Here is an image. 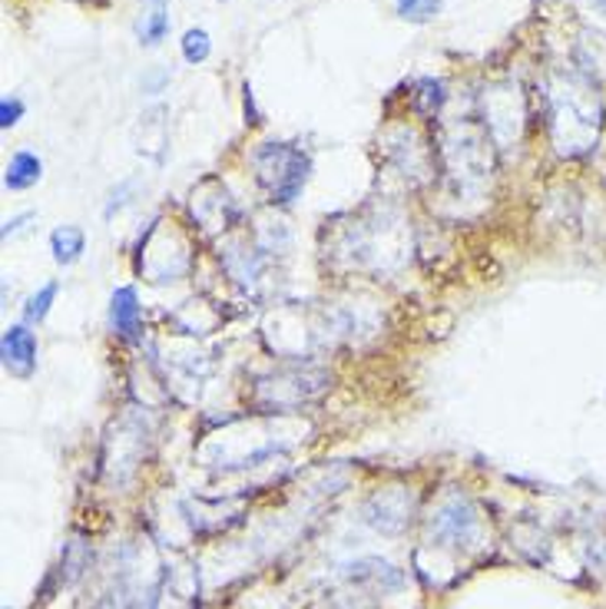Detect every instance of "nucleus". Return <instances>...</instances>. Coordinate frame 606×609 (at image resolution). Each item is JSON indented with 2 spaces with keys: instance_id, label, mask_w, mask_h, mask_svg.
I'll list each match as a JSON object with an SVG mask.
<instances>
[{
  "instance_id": "obj_4",
  "label": "nucleus",
  "mask_w": 606,
  "mask_h": 609,
  "mask_svg": "<svg viewBox=\"0 0 606 609\" xmlns=\"http://www.w3.org/2000/svg\"><path fill=\"white\" fill-rule=\"evenodd\" d=\"M50 249L60 265H74V262H80V255L87 249V232L80 226H60L50 236Z\"/></svg>"
},
{
  "instance_id": "obj_7",
  "label": "nucleus",
  "mask_w": 606,
  "mask_h": 609,
  "mask_svg": "<svg viewBox=\"0 0 606 609\" xmlns=\"http://www.w3.org/2000/svg\"><path fill=\"white\" fill-rule=\"evenodd\" d=\"M210 53H213V40L202 27H192L182 34V60L186 63H202V60H210Z\"/></svg>"
},
{
  "instance_id": "obj_3",
  "label": "nucleus",
  "mask_w": 606,
  "mask_h": 609,
  "mask_svg": "<svg viewBox=\"0 0 606 609\" xmlns=\"http://www.w3.org/2000/svg\"><path fill=\"white\" fill-rule=\"evenodd\" d=\"M40 176H43V163H40L34 153L21 150V153H14V160L8 163L4 186H8L11 192H24V189L37 186V182H40Z\"/></svg>"
},
{
  "instance_id": "obj_6",
  "label": "nucleus",
  "mask_w": 606,
  "mask_h": 609,
  "mask_svg": "<svg viewBox=\"0 0 606 609\" xmlns=\"http://www.w3.org/2000/svg\"><path fill=\"white\" fill-rule=\"evenodd\" d=\"M56 292H60V282H47L43 289H37V292L27 299V305H24V321H27V325L43 321V318L50 315V305L56 302Z\"/></svg>"
},
{
  "instance_id": "obj_8",
  "label": "nucleus",
  "mask_w": 606,
  "mask_h": 609,
  "mask_svg": "<svg viewBox=\"0 0 606 609\" xmlns=\"http://www.w3.org/2000/svg\"><path fill=\"white\" fill-rule=\"evenodd\" d=\"M394 11L404 17V21H431L438 11H441V0H394Z\"/></svg>"
},
{
  "instance_id": "obj_5",
  "label": "nucleus",
  "mask_w": 606,
  "mask_h": 609,
  "mask_svg": "<svg viewBox=\"0 0 606 609\" xmlns=\"http://www.w3.org/2000/svg\"><path fill=\"white\" fill-rule=\"evenodd\" d=\"M137 34H140V40H143L147 47H156V43L169 34V14H166V8H163V0H160V4H156L150 14H143Z\"/></svg>"
},
{
  "instance_id": "obj_1",
  "label": "nucleus",
  "mask_w": 606,
  "mask_h": 609,
  "mask_svg": "<svg viewBox=\"0 0 606 609\" xmlns=\"http://www.w3.org/2000/svg\"><path fill=\"white\" fill-rule=\"evenodd\" d=\"M0 358L14 378H30L37 371V338L27 325H11L0 342Z\"/></svg>"
},
{
  "instance_id": "obj_10",
  "label": "nucleus",
  "mask_w": 606,
  "mask_h": 609,
  "mask_svg": "<svg viewBox=\"0 0 606 609\" xmlns=\"http://www.w3.org/2000/svg\"><path fill=\"white\" fill-rule=\"evenodd\" d=\"M27 219H30V213H27V216H17V219H8V226H4V239H8L11 232H17Z\"/></svg>"
},
{
  "instance_id": "obj_9",
  "label": "nucleus",
  "mask_w": 606,
  "mask_h": 609,
  "mask_svg": "<svg viewBox=\"0 0 606 609\" xmlns=\"http://www.w3.org/2000/svg\"><path fill=\"white\" fill-rule=\"evenodd\" d=\"M21 116H24V100L21 97H4V100H0V126L11 129V126L21 123Z\"/></svg>"
},
{
  "instance_id": "obj_11",
  "label": "nucleus",
  "mask_w": 606,
  "mask_h": 609,
  "mask_svg": "<svg viewBox=\"0 0 606 609\" xmlns=\"http://www.w3.org/2000/svg\"><path fill=\"white\" fill-rule=\"evenodd\" d=\"M596 4H599V8H606V0H596Z\"/></svg>"
},
{
  "instance_id": "obj_2",
  "label": "nucleus",
  "mask_w": 606,
  "mask_h": 609,
  "mask_svg": "<svg viewBox=\"0 0 606 609\" xmlns=\"http://www.w3.org/2000/svg\"><path fill=\"white\" fill-rule=\"evenodd\" d=\"M110 325L119 338L132 342V338L140 334L143 328V308H140V299H137V289L132 286H123L113 292L110 299Z\"/></svg>"
}]
</instances>
